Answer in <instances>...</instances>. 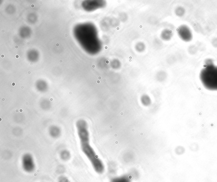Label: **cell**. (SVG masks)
I'll use <instances>...</instances> for the list:
<instances>
[{"mask_svg": "<svg viewBox=\"0 0 217 182\" xmlns=\"http://www.w3.org/2000/svg\"><path fill=\"white\" fill-rule=\"evenodd\" d=\"M76 127L82 152L90 161L95 172L98 174L103 173L105 169L104 164L90 144L87 122L83 119H80L76 122Z\"/></svg>", "mask_w": 217, "mask_h": 182, "instance_id": "6da1fadb", "label": "cell"}, {"mask_svg": "<svg viewBox=\"0 0 217 182\" xmlns=\"http://www.w3.org/2000/svg\"><path fill=\"white\" fill-rule=\"evenodd\" d=\"M200 79L206 89L211 91H217V66L212 60H207L204 67L201 70Z\"/></svg>", "mask_w": 217, "mask_h": 182, "instance_id": "7a4b0ae2", "label": "cell"}, {"mask_svg": "<svg viewBox=\"0 0 217 182\" xmlns=\"http://www.w3.org/2000/svg\"><path fill=\"white\" fill-rule=\"evenodd\" d=\"M21 165L23 170L28 173H32L36 169L34 158L29 153L24 154L22 156Z\"/></svg>", "mask_w": 217, "mask_h": 182, "instance_id": "3957f363", "label": "cell"}, {"mask_svg": "<svg viewBox=\"0 0 217 182\" xmlns=\"http://www.w3.org/2000/svg\"><path fill=\"white\" fill-rule=\"evenodd\" d=\"M177 33L180 38L185 42L191 41L193 37L191 29L185 25H182L179 26L177 30Z\"/></svg>", "mask_w": 217, "mask_h": 182, "instance_id": "277c9868", "label": "cell"}, {"mask_svg": "<svg viewBox=\"0 0 217 182\" xmlns=\"http://www.w3.org/2000/svg\"><path fill=\"white\" fill-rule=\"evenodd\" d=\"M49 133L50 135L52 138H57L60 136L61 131L60 128L57 126H52L50 127Z\"/></svg>", "mask_w": 217, "mask_h": 182, "instance_id": "5b68a950", "label": "cell"}, {"mask_svg": "<svg viewBox=\"0 0 217 182\" xmlns=\"http://www.w3.org/2000/svg\"><path fill=\"white\" fill-rule=\"evenodd\" d=\"M111 182H131V180L128 175H124L113 178Z\"/></svg>", "mask_w": 217, "mask_h": 182, "instance_id": "8992f818", "label": "cell"}, {"mask_svg": "<svg viewBox=\"0 0 217 182\" xmlns=\"http://www.w3.org/2000/svg\"><path fill=\"white\" fill-rule=\"evenodd\" d=\"M141 103L145 107L149 106L151 103V98L147 95H144L141 97Z\"/></svg>", "mask_w": 217, "mask_h": 182, "instance_id": "52a82bcc", "label": "cell"}, {"mask_svg": "<svg viewBox=\"0 0 217 182\" xmlns=\"http://www.w3.org/2000/svg\"><path fill=\"white\" fill-rule=\"evenodd\" d=\"M172 36V31L168 29H166L162 31L161 34V37L164 40L168 41L171 39Z\"/></svg>", "mask_w": 217, "mask_h": 182, "instance_id": "ba28073f", "label": "cell"}, {"mask_svg": "<svg viewBox=\"0 0 217 182\" xmlns=\"http://www.w3.org/2000/svg\"><path fill=\"white\" fill-rule=\"evenodd\" d=\"M60 157L62 160L67 161L70 159L71 157V153L67 150H63L60 153Z\"/></svg>", "mask_w": 217, "mask_h": 182, "instance_id": "9c48e42d", "label": "cell"}, {"mask_svg": "<svg viewBox=\"0 0 217 182\" xmlns=\"http://www.w3.org/2000/svg\"><path fill=\"white\" fill-rule=\"evenodd\" d=\"M41 108L43 110H48L51 108V104L48 101H44L42 102L40 104Z\"/></svg>", "mask_w": 217, "mask_h": 182, "instance_id": "30bf717a", "label": "cell"}, {"mask_svg": "<svg viewBox=\"0 0 217 182\" xmlns=\"http://www.w3.org/2000/svg\"><path fill=\"white\" fill-rule=\"evenodd\" d=\"M136 50L139 52H142L144 51L145 49V46L144 43L140 42L138 43L135 46Z\"/></svg>", "mask_w": 217, "mask_h": 182, "instance_id": "8fae6325", "label": "cell"}, {"mask_svg": "<svg viewBox=\"0 0 217 182\" xmlns=\"http://www.w3.org/2000/svg\"><path fill=\"white\" fill-rule=\"evenodd\" d=\"M176 14L178 16H182L185 13L184 9L182 7H178L176 10Z\"/></svg>", "mask_w": 217, "mask_h": 182, "instance_id": "7c38bea8", "label": "cell"}, {"mask_svg": "<svg viewBox=\"0 0 217 182\" xmlns=\"http://www.w3.org/2000/svg\"><path fill=\"white\" fill-rule=\"evenodd\" d=\"M111 66L114 69H118L121 66V63L118 60H114L111 63Z\"/></svg>", "mask_w": 217, "mask_h": 182, "instance_id": "4fadbf2b", "label": "cell"}, {"mask_svg": "<svg viewBox=\"0 0 217 182\" xmlns=\"http://www.w3.org/2000/svg\"><path fill=\"white\" fill-rule=\"evenodd\" d=\"M58 182H71L68 178L64 176H61L58 179Z\"/></svg>", "mask_w": 217, "mask_h": 182, "instance_id": "5bb4252c", "label": "cell"}, {"mask_svg": "<svg viewBox=\"0 0 217 182\" xmlns=\"http://www.w3.org/2000/svg\"><path fill=\"white\" fill-rule=\"evenodd\" d=\"M15 58H16V59H18V58H19V56L17 55H16V56H15Z\"/></svg>", "mask_w": 217, "mask_h": 182, "instance_id": "9a60e30c", "label": "cell"}, {"mask_svg": "<svg viewBox=\"0 0 217 182\" xmlns=\"http://www.w3.org/2000/svg\"><path fill=\"white\" fill-rule=\"evenodd\" d=\"M1 57H2V58H4V55H1Z\"/></svg>", "mask_w": 217, "mask_h": 182, "instance_id": "2e32d148", "label": "cell"}, {"mask_svg": "<svg viewBox=\"0 0 217 182\" xmlns=\"http://www.w3.org/2000/svg\"><path fill=\"white\" fill-rule=\"evenodd\" d=\"M15 48L16 49L18 48V46H16L15 47Z\"/></svg>", "mask_w": 217, "mask_h": 182, "instance_id": "e0dca14e", "label": "cell"}, {"mask_svg": "<svg viewBox=\"0 0 217 182\" xmlns=\"http://www.w3.org/2000/svg\"><path fill=\"white\" fill-rule=\"evenodd\" d=\"M59 45H60V44H59V43H57L56 44V47H59Z\"/></svg>", "mask_w": 217, "mask_h": 182, "instance_id": "ac0fdd59", "label": "cell"}, {"mask_svg": "<svg viewBox=\"0 0 217 182\" xmlns=\"http://www.w3.org/2000/svg\"><path fill=\"white\" fill-rule=\"evenodd\" d=\"M60 63H62V60H60Z\"/></svg>", "mask_w": 217, "mask_h": 182, "instance_id": "d6986e66", "label": "cell"}, {"mask_svg": "<svg viewBox=\"0 0 217 182\" xmlns=\"http://www.w3.org/2000/svg\"><path fill=\"white\" fill-rule=\"evenodd\" d=\"M24 42H25V43H27V42L26 41H24Z\"/></svg>", "mask_w": 217, "mask_h": 182, "instance_id": "ffe728a7", "label": "cell"}, {"mask_svg": "<svg viewBox=\"0 0 217 182\" xmlns=\"http://www.w3.org/2000/svg\"><path fill=\"white\" fill-rule=\"evenodd\" d=\"M65 37H67V34H65Z\"/></svg>", "mask_w": 217, "mask_h": 182, "instance_id": "44dd1931", "label": "cell"}, {"mask_svg": "<svg viewBox=\"0 0 217 182\" xmlns=\"http://www.w3.org/2000/svg\"><path fill=\"white\" fill-rule=\"evenodd\" d=\"M31 65H33V64H32V63H31Z\"/></svg>", "mask_w": 217, "mask_h": 182, "instance_id": "7402d4cb", "label": "cell"}]
</instances>
